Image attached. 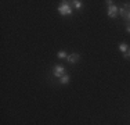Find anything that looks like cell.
<instances>
[{
	"instance_id": "8992f818",
	"label": "cell",
	"mask_w": 130,
	"mask_h": 125,
	"mask_svg": "<svg viewBox=\"0 0 130 125\" xmlns=\"http://www.w3.org/2000/svg\"><path fill=\"white\" fill-rule=\"evenodd\" d=\"M119 50L126 54V53H127V50H129V46L126 45V43H120V45H119Z\"/></svg>"
},
{
	"instance_id": "30bf717a",
	"label": "cell",
	"mask_w": 130,
	"mask_h": 125,
	"mask_svg": "<svg viewBox=\"0 0 130 125\" xmlns=\"http://www.w3.org/2000/svg\"><path fill=\"white\" fill-rule=\"evenodd\" d=\"M126 31H127V32H130V24L127 25V27H126Z\"/></svg>"
},
{
	"instance_id": "277c9868",
	"label": "cell",
	"mask_w": 130,
	"mask_h": 125,
	"mask_svg": "<svg viewBox=\"0 0 130 125\" xmlns=\"http://www.w3.org/2000/svg\"><path fill=\"white\" fill-rule=\"evenodd\" d=\"M79 57H80V56L78 54V53H72V54H69L67 57V61L71 62V64H73V62H78L79 61Z\"/></svg>"
},
{
	"instance_id": "ba28073f",
	"label": "cell",
	"mask_w": 130,
	"mask_h": 125,
	"mask_svg": "<svg viewBox=\"0 0 130 125\" xmlns=\"http://www.w3.org/2000/svg\"><path fill=\"white\" fill-rule=\"evenodd\" d=\"M72 3L75 4L76 8H80V7H82V2H80V0H75V2H72Z\"/></svg>"
},
{
	"instance_id": "6da1fadb",
	"label": "cell",
	"mask_w": 130,
	"mask_h": 125,
	"mask_svg": "<svg viewBox=\"0 0 130 125\" xmlns=\"http://www.w3.org/2000/svg\"><path fill=\"white\" fill-rule=\"evenodd\" d=\"M108 17L111 18H115L118 15V12H119V8L116 7V6H113V2L112 0H108Z\"/></svg>"
},
{
	"instance_id": "52a82bcc",
	"label": "cell",
	"mask_w": 130,
	"mask_h": 125,
	"mask_svg": "<svg viewBox=\"0 0 130 125\" xmlns=\"http://www.w3.org/2000/svg\"><path fill=\"white\" fill-rule=\"evenodd\" d=\"M67 57H68V54L64 52V50H61V52H58V58H65V60H67Z\"/></svg>"
},
{
	"instance_id": "3957f363",
	"label": "cell",
	"mask_w": 130,
	"mask_h": 125,
	"mask_svg": "<svg viewBox=\"0 0 130 125\" xmlns=\"http://www.w3.org/2000/svg\"><path fill=\"white\" fill-rule=\"evenodd\" d=\"M53 74H54V77L61 78V77L65 75V68L62 67V65H55V67L53 68Z\"/></svg>"
},
{
	"instance_id": "5b68a950",
	"label": "cell",
	"mask_w": 130,
	"mask_h": 125,
	"mask_svg": "<svg viewBox=\"0 0 130 125\" xmlns=\"http://www.w3.org/2000/svg\"><path fill=\"white\" fill-rule=\"evenodd\" d=\"M69 79H71V78H69V75H67V74H65L64 77H61V78H60V82H61V85H67V83L69 82Z\"/></svg>"
},
{
	"instance_id": "9c48e42d",
	"label": "cell",
	"mask_w": 130,
	"mask_h": 125,
	"mask_svg": "<svg viewBox=\"0 0 130 125\" xmlns=\"http://www.w3.org/2000/svg\"><path fill=\"white\" fill-rule=\"evenodd\" d=\"M123 57H125V58H129L130 57V49L127 50V53H126V54H123Z\"/></svg>"
},
{
	"instance_id": "7a4b0ae2",
	"label": "cell",
	"mask_w": 130,
	"mask_h": 125,
	"mask_svg": "<svg viewBox=\"0 0 130 125\" xmlns=\"http://www.w3.org/2000/svg\"><path fill=\"white\" fill-rule=\"evenodd\" d=\"M58 11H60L61 15H71V14H72V8L69 7L68 2H64L62 4L58 7Z\"/></svg>"
}]
</instances>
